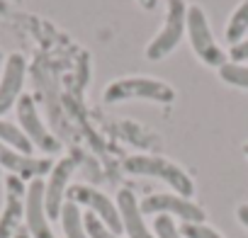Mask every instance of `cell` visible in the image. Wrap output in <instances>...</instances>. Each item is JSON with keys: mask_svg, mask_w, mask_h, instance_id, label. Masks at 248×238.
Returning <instances> with one entry per match:
<instances>
[{"mask_svg": "<svg viewBox=\"0 0 248 238\" xmlns=\"http://www.w3.org/2000/svg\"><path fill=\"white\" fill-rule=\"evenodd\" d=\"M180 233H183V238H224L219 231H214L207 223H183Z\"/></svg>", "mask_w": 248, "mask_h": 238, "instance_id": "ffe728a7", "label": "cell"}, {"mask_svg": "<svg viewBox=\"0 0 248 238\" xmlns=\"http://www.w3.org/2000/svg\"><path fill=\"white\" fill-rule=\"evenodd\" d=\"M102 100L107 104L112 102H124V100H154L161 104H170L175 100V90L158 78H144V75H132V78H119L112 80L105 88Z\"/></svg>", "mask_w": 248, "mask_h": 238, "instance_id": "7a4b0ae2", "label": "cell"}, {"mask_svg": "<svg viewBox=\"0 0 248 238\" xmlns=\"http://www.w3.org/2000/svg\"><path fill=\"white\" fill-rule=\"evenodd\" d=\"M154 236L156 238H183L180 228L175 226L173 216H168V214H158L154 219Z\"/></svg>", "mask_w": 248, "mask_h": 238, "instance_id": "ac0fdd59", "label": "cell"}, {"mask_svg": "<svg viewBox=\"0 0 248 238\" xmlns=\"http://www.w3.org/2000/svg\"><path fill=\"white\" fill-rule=\"evenodd\" d=\"M25 199H27L25 180H20L17 175H8L5 178V204H3V211H0V238H13L17 228H22Z\"/></svg>", "mask_w": 248, "mask_h": 238, "instance_id": "9c48e42d", "label": "cell"}, {"mask_svg": "<svg viewBox=\"0 0 248 238\" xmlns=\"http://www.w3.org/2000/svg\"><path fill=\"white\" fill-rule=\"evenodd\" d=\"M124 173L129 175H144V178H156L166 185H170L175 190V194L192 199L195 194V182L192 178L173 161L163 158V156H149V153H139V156H129L124 158Z\"/></svg>", "mask_w": 248, "mask_h": 238, "instance_id": "6da1fadb", "label": "cell"}, {"mask_svg": "<svg viewBox=\"0 0 248 238\" xmlns=\"http://www.w3.org/2000/svg\"><path fill=\"white\" fill-rule=\"evenodd\" d=\"M61 226H63V236L66 238H90L88 231H85V223H83L80 207L68 202V199H66L63 209H61Z\"/></svg>", "mask_w": 248, "mask_h": 238, "instance_id": "5bb4252c", "label": "cell"}, {"mask_svg": "<svg viewBox=\"0 0 248 238\" xmlns=\"http://www.w3.org/2000/svg\"><path fill=\"white\" fill-rule=\"evenodd\" d=\"M8 170L10 175H17L20 180H37L51 173L54 161L51 158H34L27 153H20L5 144H0V170Z\"/></svg>", "mask_w": 248, "mask_h": 238, "instance_id": "30bf717a", "label": "cell"}, {"mask_svg": "<svg viewBox=\"0 0 248 238\" xmlns=\"http://www.w3.org/2000/svg\"><path fill=\"white\" fill-rule=\"evenodd\" d=\"M25 75H27V59L22 54H10L5 59V71L0 75V117L17 104Z\"/></svg>", "mask_w": 248, "mask_h": 238, "instance_id": "7c38bea8", "label": "cell"}, {"mask_svg": "<svg viewBox=\"0 0 248 238\" xmlns=\"http://www.w3.org/2000/svg\"><path fill=\"white\" fill-rule=\"evenodd\" d=\"M185 32H187V3L185 0H166V20L158 34L149 42L146 59L149 61L166 59L180 44Z\"/></svg>", "mask_w": 248, "mask_h": 238, "instance_id": "3957f363", "label": "cell"}, {"mask_svg": "<svg viewBox=\"0 0 248 238\" xmlns=\"http://www.w3.org/2000/svg\"><path fill=\"white\" fill-rule=\"evenodd\" d=\"M15 109H17V122H20V129L25 132V136L32 141V146L34 149H39V151H44L46 156H51V153H59L61 151V144H59V139L44 127V122H42V117H39V112H37V107H34V100H32V95H20V100H17V104H15Z\"/></svg>", "mask_w": 248, "mask_h": 238, "instance_id": "52a82bcc", "label": "cell"}, {"mask_svg": "<svg viewBox=\"0 0 248 238\" xmlns=\"http://www.w3.org/2000/svg\"><path fill=\"white\" fill-rule=\"evenodd\" d=\"M246 32H248V0H241V5L231 13V17H229V22H226L224 37H226V42L233 46V44H238V42L246 37Z\"/></svg>", "mask_w": 248, "mask_h": 238, "instance_id": "9a60e30c", "label": "cell"}, {"mask_svg": "<svg viewBox=\"0 0 248 238\" xmlns=\"http://www.w3.org/2000/svg\"><path fill=\"white\" fill-rule=\"evenodd\" d=\"M78 168V156H63L54 163L49 180L44 182V207H46V216L49 219H61V209L66 204V192H68V182L73 178Z\"/></svg>", "mask_w": 248, "mask_h": 238, "instance_id": "ba28073f", "label": "cell"}, {"mask_svg": "<svg viewBox=\"0 0 248 238\" xmlns=\"http://www.w3.org/2000/svg\"><path fill=\"white\" fill-rule=\"evenodd\" d=\"M0 61H3V51H0Z\"/></svg>", "mask_w": 248, "mask_h": 238, "instance_id": "484cf974", "label": "cell"}, {"mask_svg": "<svg viewBox=\"0 0 248 238\" xmlns=\"http://www.w3.org/2000/svg\"><path fill=\"white\" fill-rule=\"evenodd\" d=\"M243 153H246V156H248V141H246V144H243Z\"/></svg>", "mask_w": 248, "mask_h": 238, "instance_id": "d4e9b609", "label": "cell"}, {"mask_svg": "<svg viewBox=\"0 0 248 238\" xmlns=\"http://www.w3.org/2000/svg\"><path fill=\"white\" fill-rule=\"evenodd\" d=\"M219 78H221L226 85H233V88H243V90H248V63H233V61H226V63L219 68Z\"/></svg>", "mask_w": 248, "mask_h": 238, "instance_id": "e0dca14e", "label": "cell"}, {"mask_svg": "<svg viewBox=\"0 0 248 238\" xmlns=\"http://www.w3.org/2000/svg\"><path fill=\"white\" fill-rule=\"evenodd\" d=\"M83 223H85V231H88L90 238H119V236L112 233L93 211H85V214H83Z\"/></svg>", "mask_w": 248, "mask_h": 238, "instance_id": "d6986e66", "label": "cell"}, {"mask_svg": "<svg viewBox=\"0 0 248 238\" xmlns=\"http://www.w3.org/2000/svg\"><path fill=\"white\" fill-rule=\"evenodd\" d=\"M137 3H139L144 10H156V8H158V0H137Z\"/></svg>", "mask_w": 248, "mask_h": 238, "instance_id": "603a6c76", "label": "cell"}, {"mask_svg": "<svg viewBox=\"0 0 248 238\" xmlns=\"http://www.w3.org/2000/svg\"><path fill=\"white\" fill-rule=\"evenodd\" d=\"M229 61H233V63H246L248 61V39H241L238 44H233L229 49Z\"/></svg>", "mask_w": 248, "mask_h": 238, "instance_id": "44dd1931", "label": "cell"}, {"mask_svg": "<svg viewBox=\"0 0 248 238\" xmlns=\"http://www.w3.org/2000/svg\"><path fill=\"white\" fill-rule=\"evenodd\" d=\"M25 228L32 238H54V231L49 226L46 207H44V180L37 178L27 185V199H25Z\"/></svg>", "mask_w": 248, "mask_h": 238, "instance_id": "8fae6325", "label": "cell"}, {"mask_svg": "<svg viewBox=\"0 0 248 238\" xmlns=\"http://www.w3.org/2000/svg\"><path fill=\"white\" fill-rule=\"evenodd\" d=\"M187 34H190V44L202 63H207L212 68H221L229 61L226 51L217 44V39L209 30V20L200 5L187 8Z\"/></svg>", "mask_w": 248, "mask_h": 238, "instance_id": "277c9868", "label": "cell"}, {"mask_svg": "<svg viewBox=\"0 0 248 238\" xmlns=\"http://www.w3.org/2000/svg\"><path fill=\"white\" fill-rule=\"evenodd\" d=\"M141 207V214L149 216V214H168V216H178L183 223H204L207 221V214L200 204H195L192 199L187 197H180V194H170V192H161V194H149L139 202Z\"/></svg>", "mask_w": 248, "mask_h": 238, "instance_id": "5b68a950", "label": "cell"}, {"mask_svg": "<svg viewBox=\"0 0 248 238\" xmlns=\"http://www.w3.org/2000/svg\"><path fill=\"white\" fill-rule=\"evenodd\" d=\"M66 197H68V202H73L78 207L80 204L88 207V211H93L112 233L119 236L124 231L122 216H119V209H117V202H112L105 192H100V190H95L90 185H71L68 192H66Z\"/></svg>", "mask_w": 248, "mask_h": 238, "instance_id": "8992f818", "label": "cell"}, {"mask_svg": "<svg viewBox=\"0 0 248 238\" xmlns=\"http://www.w3.org/2000/svg\"><path fill=\"white\" fill-rule=\"evenodd\" d=\"M236 216H238V221L248 228V204H238V209H236Z\"/></svg>", "mask_w": 248, "mask_h": 238, "instance_id": "7402d4cb", "label": "cell"}, {"mask_svg": "<svg viewBox=\"0 0 248 238\" xmlns=\"http://www.w3.org/2000/svg\"><path fill=\"white\" fill-rule=\"evenodd\" d=\"M117 209H119V216H122L124 233H127L129 238H156L151 233V228L144 223V214H141L139 199L134 197L132 190L122 187L117 192Z\"/></svg>", "mask_w": 248, "mask_h": 238, "instance_id": "4fadbf2b", "label": "cell"}, {"mask_svg": "<svg viewBox=\"0 0 248 238\" xmlns=\"http://www.w3.org/2000/svg\"><path fill=\"white\" fill-rule=\"evenodd\" d=\"M0 144H5V146H10V149H15L20 153H27V156H32V151H34V146L25 136V132L20 127L5 122V119H0Z\"/></svg>", "mask_w": 248, "mask_h": 238, "instance_id": "2e32d148", "label": "cell"}, {"mask_svg": "<svg viewBox=\"0 0 248 238\" xmlns=\"http://www.w3.org/2000/svg\"><path fill=\"white\" fill-rule=\"evenodd\" d=\"M13 238H32V236H30V231H27V228L22 226V228H17V233H15Z\"/></svg>", "mask_w": 248, "mask_h": 238, "instance_id": "cb8c5ba5", "label": "cell"}]
</instances>
